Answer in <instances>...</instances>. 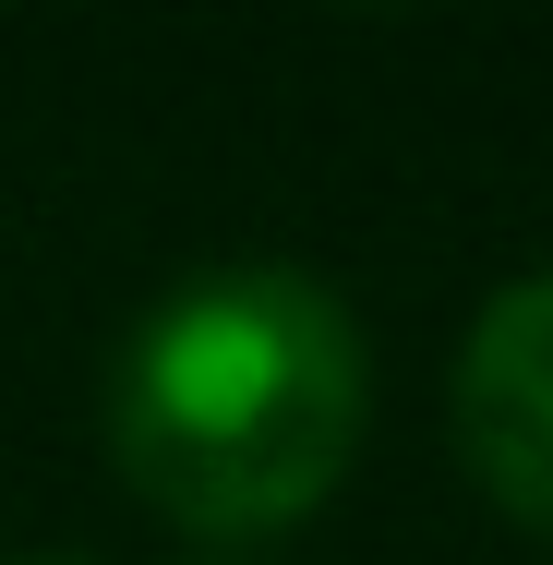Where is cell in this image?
<instances>
[{
	"label": "cell",
	"mask_w": 553,
	"mask_h": 565,
	"mask_svg": "<svg viewBox=\"0 0 553 565\" xmlns=\"http://www.w3.org/2000/svg\"><path fill=\"white\" fill-rule=\"evenodd\" d=\"M361 422H373V349L349 301L301 265L181 277L109 361L120 481L193 542L301 530L349 481Z\"/></svg>",
	"instance_id": "obj_1"
},
{
	"label": "cell",
	"mask_w": 553,
	"mask_h": 565,
	"mask_svg": "<svg viewBox=\"0 0 553 565\" xmlns=\"http://www.w3.org/2000/svg\"><path fill=\"white\" fill-rule=\"evenodd\" d=\"M445 409H457L469 481H481L518 530L553 542V265L542 277H506V289L469 313Z\"/></svg>",
	"instance_id": "obj_2"
},
{
	"label": "cell",
	"mask_w": 553,
	"mask_h": 565,
	"mask_svg": "<svg viewBox=\"0 0 553 565\" xmlns=\"http://www.w3.org/2000/svg\"><path fill=\"white\" fill-rule=\"evenodd\" d=\"M24 565H85V554H24Z\"/></svg>",
	"instance_id": "obj_3"
}]
</instances>
